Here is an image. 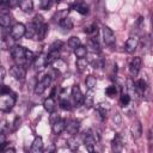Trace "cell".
Segmentation results:
<instances>
[{
    "mask_svg": "<svg viewBox=\"0 0 153 153\" xmlns=\"http://www.w3.org/2000/svg\"><path fill=\"white\" fill-rule=\"evenodd\" d=\"M59 51L57 50H49L48 55H47V65H51L54 63L56 60H59Z\"/></svg>",
    "mask_w": 153,
    "mask_h": 153,
    "instance_id": "cell-23",
    "label": "cell"
},
{
    "mask_svg": "<svg viewBox=\"0 0 153 153\" xmlns=\"http://www.w3.org/2000/svg\"><path fill=\"white\" fill-rule=\"evenodd\" d=\"M19 7L24 12H31L33 10V2L32 0H19Z\"/></svg>",
    "mask_w": 153,
    "mask_h": 153,
    "instance_id": "cell-19",
    "label": "cell"
},
{
    "mask_svg": "<svg viewBox=\"0 0 153 153\" xmlns=\"http://www.w3.org/2000/svg\"><path fill=\"white\" fill-rule=\"evenodd\" d=\"M105 93H106V96H109V97H114V96L117 93V88H116V86L111 85V86L106 87V90H105Z\"/></svg>",
    "mask_w": 153,
    "mask_h": 153,
    "instance_id": "cell-35",
    "label": "cell"
},
{
    "mask_svg": "<svg viewBox=\"0 0 153 153\" xmlns=\"http://www.w3.org/2000/svg\"><path fill=\"white\" fill-rule=\"evenodd\" d=\"M109 112H110V105H109V103L102 102V103H99V104L97 105V114L100 116L102 120L105 118Z\"/></svg>",
    "mask_w": 153,
    "mask_h": 153,
    "instance_id": "cell-12",
    "label": "cell"
},
{
    "mask_svg": "<svg viewBox=\"0 0 153 153\" xmlns=\"http://www.w3.org/2000/svg\"><path fill=\"white\" fill-rule=\"evenodd\" d=\"M10 74L18 81H23L26 75V71L22 65H14L10 69Z\"/></svg>",
    "mask_w": 153,
    "mask_h": 153,
    "instance_id": "cell-3",
    "label": "cell"
},
{
    "mask_svg": "<svg viewBox=\"0 0 153 153\" xmlns=\"http://www.w3.org/2000/svg\"><path fill=\"white\" fill-rule=\"evenodd\" d=\"M36 26H39V25H42L43 23H44V20H43V17L41 16V14H37V16H35V18H33V22H32Z\"/></svg>",
    "mask_w": 153,
    "mask_h": 153,
    "instance_id": "cell-39",
    "label": "cell"
},
{
    "mask_svg": "<svg viewBox=\"0 0 153 153\" xmlns=\"http://www.w3.org/2000/svg\"><path fill=\"white\" fill-rule=\"evenodd\" d=\"M16 94L14 93H6V94H1V98H0V109H1V111H4V112H7V111H10L12 108H13V105H14V103H16Z\"/></svg>",
    "mask_w": 153,
    "mask_h": 153,
    "instance_id": "cell-2",
    "label": "cell"
},
{
    "mask_svg": "<svg viewBox=\"0 0 153 153\" xmlns=\"http://www.w3.org/2000/svg\"><path fill=\"white\" fill-rule=\"evenodd\" d=\"M45 151H47L48 153H49V152H54V151H55V147H54V145H51V146H49V147H48V148H47Z\"/></svg>",
    "mask_w": 153,
    "mask_h": 153,
    "instance_id": "cell-47",
    "label": "cell"
},
{
    "mask_svg": "<svg viewBox=\"0 0 153 153\" xmlns=\"http://www.w3.org/2000/svg\"><path fill=\"white\" fill-rule=\"evenodd\" d=\"M82 103H84L85 108H87V109L92 108V105H93V96H92V92H88V93H86L84 96Z\"/></svg>",
    "mask_w": 153,
    "mask_h": 153,
    "instance_id": "cell-27",
    "label": "cell"
},
{
    "mask_svg": "<svg viewBox=\"0 0 153 153\" xmlns=\"http://www.w3.org/2000/svg\"><path fill=\"white\" fill-rule=\"evenodd\" d=\"M68 45H69V48H72V49L74 50V49H76L79 45H81V41H80L79 37L73 36V37L69 38V41H68Z\"/></svg>",
    "mask_w": 153,
    "mask_h": 153,
    "instance_id": "cell-29",
    "label": "cell"
},
{
    "mask_svg": "<svg viewBox=\"0 0 153 153\" xmlns=\"http://www.w3.org/2000/svg\"><path fill=\"white\" fill-rule=\"evenodd\" d=\"M51 5H53V1H51V0H42V2H41V7H42L43 10L50 8Z\"/></svg>",
    "mask_w": 153,
    "mask_h": 153,
    "instance_id": "cell-40",
    "label": "cell"
},
{
    "mask_svg": "<svg viewBox=\"0 0 153 153\" xmlns=\"http://www.w3.org/2000/svg\"><path fill=\"white\" fill-rule=\"evenodd\" d=\"M103 41L109 47H114L115 45V42H116L115 35H114L112 30L110 27H108V26H104L103 27Z\"/></svg>",
    "mask_w": 153,
    "mask_h": 153,
    "instance_id": "cell-5",
    "label": "cell"
},
{
    "mask_svg": "<svg viewBox=\"0 0 153 153\" xmlns=\"http://www.w3.org/2000/svg\"><path fill=\"white\" fill-rule=\"evenodd\" d=\"M72 98H73V100H74V103H75L76 105L81 104L82 100H84L82 92H81V90H80V87H79L78 85H74V86L72 87Z\"/></svg>",
    "mask_w": 153,
    "mask_h": 153,
    "instance_id": "cell-10",
    "label": "cell"
},
{
    "mask_svg": "<svg viewBox=\"0 0 153 153\" xmlns=\"http://www.w3.org/2000/svg\"><path fill=\"white\" fill-rule=\"evenodd\" d=\"M111 146H112V149L115 152H121L122 148H123V137L121 134H117L112 141H111Z\"/></svg>",
    "mask_w": 153,
    "mask_h": 153,
    "instance_id": "cell-15",
    "label": "cell"
},
{
    "mask_svg": "<svg viewBox=\"0 0 153 153\" xmlns=\"http://www.w3.org/2000/svg\"><path fill=\"white\" fill-rule=\"evenodd\" d=\"M43 106H44V109L48 111V112H54V110H55V99H54V97H48L47 99H44V102H43Z\"/></svg>",
    "mask_w": 153,
    "mask_h": 153,
    "instance_id": "cell-18",
    "label": "cell"
},
{
    "mask_svg": "<svg viewBox=\"0 0 153 153\" xmlns=\"http://www.w3.org/2000/svg\"><path fill=\"white\" fill-rule=\"evenodd\" d=\"M60 106L63 110H71V103L68 102V99H61L60 100Z\"/></svg>",
    "mask_w": 153,
    "mask_h": 153,
    "instance_id": "cell-38",
    "label": "cell"
},
{
    "mask_svg": "<svg viewBox=\"0 0 153 153\" xmlns=\"http://www.w3.org/2000/svg\"><path fill=\"white\" fill-rule=\"evenodd\" d=\"M84 143L87 147V149L90 152H92L93 151V146L96 145V136L91 131H87V134L84 136Z\"/></svg>",
    "mask_w": 153,
    "mask_h": 153,
    "instance_id": "cell-13",
    "label": "cell"
},
{
    "mask_svg": "<svg viewBox=\"0 0 153 153\" xmlns=\"http://www.w3.org/2000/svg\"><path fill=\"white\" fill-rule=\"evenodd\" d=\"M60 26H61V29H63L65 31H69L72 27H73V22L69 19V18H63V19H61L60 20Z\"/></svg>",
    "mask_w": 153,
    "mask_h": 153,
    "instance_id": "cell-24",
    "label": "cell"
},
{
    "mask_svg": "<svg viewBox=\"0 0 153 153\" xmlns=\"http://www.w3.org/2000/svg\"><path fill=\"white\" fill-rule=\"evenodd\" d=\"M62 45H63V43L61 42V41H55V42H53L51 44H50V49L49 50H60L61 48H62Z\"/></svg>",
    "mask_w": 153,
    "mask_h": 153,
    "instance_id": "cell-37",
    "label": "cell"
},
{
    "mask_svg": "<svg viewBox=\"0 0 153 153\" xmlns=\"http://www.w3.org/2000/svg\"><path fill=\"white\" fill-rule=\"evenodd\" d=\"M25 36L27 38H33V37H37V27L33 23H30L26 25V32H25Z\"/></svg>",
    "mask_w": 153,
    "mask_h": 153,
    "instance_id": "cell-20",
    "label": "cell"
},
{
    "mask_svg": "<svg viewBox=\"0 0 153 153\" xmlns=\"http://www.w3.org/2000/svg\"><path fill=\"white\" fill-rule=\"evenodd\" d=\"M67 145H68V147H69L72 151H76V149L79 148V142H78L76 137H74V135L67 140Z\"/></svg>",
    "mask_w": 153,
    "mask_h": 153,
    "instance_id": "cell-31",
    "label": "cell"
},
{
    "mask_svg": "<svg viewBox=\"0 0 153 153\" xmlns=\"http://www.w3.org/2000/svg\"><path fill=\"white\" fill-rule=\"evenodd\" d=\"M25 32H26V26L22 23H17L11 30V37H13L14 39H19L23 36H25Z\"/></svg>",
    "mask_w": 153,
    "mask_h": 153,
    "instance_id": "cell-6",
    "label": "cell"
},
{
    "mask_svg": "<svg viewBox=\"0 0 153 153\" xmlns=\"http://www.w3.org/2000/svg\"><path fill=\"white\" fill-rule=\"evenodd\" d=\"M6 93H11V88L6 85H2L1 90H0V94H6Z\"/></svg>",
    "mask_w": 153,
    "mask_h": 153,
    "instance_id": "cell-43",
    "label": "cell"
},
{
    "mask_svg": "<svg viewBox=\"0 0 153 153\" xmlns=\"http://www.w3.org/2000/svg\"><path fill=\"white\" fill-rule=\"evenodd\" d=\"M51 79H53V78H51L49 74H45V75L43 76V79L36 84V86H35V93H36V94H42V93L45 91V88L50 85Z\"/></svg>",
    "mask_w": 153,
    "mask_h": 153,
    "instance_id": "cell-4",
    "label": "cell"
},
{
    "mask_svg": "<svg viewBox=\"0 0 153 153\" xmlns=\"http://www.w3.org/2000/svg\"><path fill=\"white\" fill-rule=\"evenodd\" d=\"M140 68H141V59H140L139 56L133 57L131 61H130V63H129V72H130V75H131V76L137 75Z\"/></svg>",
    "mask_w": 153,
    "mask_h": 153,
    "instance_id": "cell-7",
    "label": "cell"
},
{
    "mask_svg": "<svg viewBox=\"0 0 153 153\" xmlns=\"http://www.w3.org/2000/svg\"><path fill=\"white\" fill-rule=\"evenodd\" d=\"M151 53H153V44L151 45Z\"/></svg>",
    "mask_w": 153,
    "mask_h": 153,
    "instance_id": "cell-48",
    "label": "cell"
},
{
    "mask_svg": "<svg viewBox=\"0 0 153 153\" xmlns=\"http://www.w3.org/2000/svg\"><path fill=\"white\" fill-rule=\"evenodd\" d=\"M88 66V61L85 59V57H79L76 60V68L80 71V72H84Z\"/></svg>",
    "mask_w": 153,
    "mask_h": 153,
    "instance_id": "cell-26",
    "label": "cell"
},
{
    "mask_svg": "<svg viewBox=\"0 0 153 153\" xmlns=\"http://www.w3.org/2000/svg\"><path fill=\"white\" fill-rule=\"evenodd\" d=\"M84 32L87 33V35H91V33H97V25L96 24H92V25H88L84 29Z\"/></svg>",
    "mask_w": 153,
    "mask_h": 153,
    "instance_id": "cell-34",
    "label": "cell"
},
{
    "mask_svg": "<svg viewBox=\"0 0 153 153\" xmlns=\"http://www.w3.org/2000/svg\"><path fill=\"white\" fill-rule=\"evenodd\" d=\"M0 71H1V81H4V79H5V68L1 67Z\"/></svg>",
    "mask_w": 153,
    "mask_h": 153,
    "instance_id": "cell-46",
    "label": "cell"
},
{
    "mask_svg": "<svg viewBox=\"0 0 153 153\" xmlns=\"http://www.w3.org/2000/svg\"><path fill=\"white\" fill-rule=\"evenodd\" d=\"M120 103H121V105L122 106H126V105H128L129 103H130V97H129V94H122L121 96V98H120Z\"/></svg>",
    "mask_w": 153,
    "mask_h": 153,
    "instance_id": "cell-36",
    "label": "cell"
},
{
    "mask_svg": "<svg viewBox=\"0 0 153 153\" xmlns=\"http://www.w3.org/2000/svg\"><path fill=\"white\" fill-rule=\"evenodd\" d=\"M73 7H74L75 11H78V12L81 13V14H87V13H88V6L85 5V4H82V2H81V4H80V2H79V4H75Z\"/></svg>",
    "mask_w": 153,
    "mask_h": 153,
    "instance_id": "cell-28",
    "label": "cell"
},
{
    "mask_svg": "<svg viewBox=\"0 0 153 153\" xmlns=\"http://www.w3.org/2000/svg\"><path fill=\"white\" fill-rule=\"evenodd\" d=\"M139 45V38L137 37H129L127 41H126V44H124V49L128 54H133L136 48Z\"/></svg>",
    "mask_w": 153,
    "mask_h": 153,
    "instance_id": "cell-8",
    "label": "cell"
},
{
    "mask_svg": "<svg viewBox=\"0 0 153 153\" xmlns=\"http://www.w3.org/2000/svg\"><path fill=\"white\" fill-rule=\"evenodd\" d=\"M79 127H80V124H79V122H78L76 120H71V121L66 124V130H67L68 134L75 135V134L79 131Z\"/></svg>",
    "mask_w": 153,
    "mask_h": 153,
    "instance_id": "cell-14",
    "label": "cell"
},
{
    "mask_svg": "<svg viewBox=\"0 0 153 153\" xmlns=\"http://www.w3.org/2000/svg\"><path fill=\"white\" fill-rule=\"evenodd\" d=\"M57 120H59V116H57L56 114H53V112H51V117H50V123L53 124V123H54L55 121H57Z\"/></svg>",
    "mask_w": 153,
    "mask_h": 153,
    "instance_id": "cell-44",
    "label": "cell"
},
{
    "mask_svg": "<svg viewBox=\"0 0 153 153\" xmlns=\"http://www.w3.org/2000/svg\"><path fill=\"white\" fill-rule=\"evenodd\" d=\"M25 56H26V61H27V63H31V61L33 60V53H32L31 50H27V49H26Z\"/></svg>",
    "mask_w": 153,
    "mask_h": 153,
    "instance_id": "cell-41",
    "label": "cell"
},
{
    "mask_svg": "<svg viewBox=\"0 0 153 153\" xmlns=\"http://www.w3.org/2000/svg\"><path fill=\"white\" fill-rule=\"evenodd\" d=\"M11 16H10V13H5V12H2L1 14H0V25L2 26V27H7V26H10V24H11Z\"/></svg>",
    "mask_w": 153,
    "mask_h": 153,
    "instance_id": "cell-22",
    "label": "cell"
},
{
    "mask_svg": "<svg viewBox=\"0 0 153 153\" xmlns=\"http://www.w3.org/2000/svg\"><path fill=\"white\" fill-rule=\"evenodd\" d=\"M51 129H53V133H54V134H56V135L61 134L63 130H66V121L59 118L57 121H55V122L51 124Z\"/></svg>",
    "mask_w": 153,
    "mask_h": 153,
    "instance_id": "cell-11",
    "label": "cell"
},
{
    "mask_svg": "<svg viewBox=\"0 0 153 153\" xmlns=\"http://www.w3.org/2000/svg\"><path fill=\"white\" fill-rule=\"evenodd\" d=\"M85 84H86V86H87L88 90H92L96 86V84H97V79L93 75H88L86 78V80H85Z\"/></svg>",
    "mask_w": 153,
    "mask_h": 153,
    "instance_id": "cell-32",
    "label": "cell"
},
{
    "mask_svg": "<svg viewBox=\"0 0 153 153\" xmlns=\"http://www.w3.org/2000/svg\"><path fill=\"white\" fill-rule=\"evenodd\" d=\"M130 133H131V136H133L134 139H139V137L141 136V134H142V127H141V123H140L139 121H136V122L131 126Z\"/></svg>",
    "mask_w": 153,
    "mask_h": 153,
    "instance_id": "cell-17",
    "label": "cell"
},
{
    "mask_svg": "<svg viewBox=\"0 0 153 153\" xmlns=\"http://www.w3.org/2000/svg\"><path fill=\"white\" fill-rule=\"evenodd\" d=\"M112 121H114V123H115L116 126H120V124H121V115H120L118 112H116V114L112 116Z\"/></svg>",
    "mask_w": 153,
    "mask_h": 153,
    "instance_id": "cell-42",
    "label": "cell"
},
{
    "mask_svg": "<svg viewBox=\"0 0 153 153\" xmlns=\"http://www.w3.org/2000/svg\"><path fill=\"white\" fill-rule=\"evenodd\" d=\"M145 88H146V82H145V80L140 79V80H137V81L135 82V90H137L140 93L143 92Z\"/></svg>",
    "mask_w": 153,
    "mask_h": 153,
    "instance_id": "cell-33",
    "label": "cell"
},
{
    "mask_svg": "<svg viewBox=\"0 0 153 153\" xmlns=\"http://www.w3.org/2000/svg\"><path fill=\"white\" fill-rule=\"evenodd\" d=\"M31 153H41L43 151V140L41 136H37L33 142H32V146H31Z\"/></svg>",
    "mask_w": 153,
    "mask_h": 153,
    "instance_id": "cell-16",
    "label": "cell"
},
{
    "mask_svg": "<svg viewBox=\"0 0 153 153\" xmlns=\"http://www.w3.org/2000/svg\"><path fill=\"white\" fill-rule=\"evenodd\" d=\"M33 66H35L36 71H42V69H44V67L47 66V55L39 54L38 56H36L35 60H33Z\"/></svg>",
    "mask_w": 153,
    "mask_h": 153,
    "instance_id": "cell-9",
    "label": "cell"
},
{
    "mask_svg": "<svg viewBox=\"0 0 153 153\" xmlns=\"http://www.w3.org/2000/svg\"><path fill=\"white\" fill-rule=\"evenodd\" d=\"M36 27H37V39H44V37L48 32V25L45 23H43L42 25L36 26Z\"/></svg>",
    "mask_w": 153,
    "mask_h": 153,
    "instance_id": "cell-21",
    "label": "cell"
},
{
    "mask_svg": "<svg viewBox=\"0 0 153 153\" xmlns=\"http://www.w3.org/2000/svg\"><path fill=\"white\" fill-rule=\"evenodd\" d=\"M25 53H26V49L24 47H22V45H13L11 48V55H12L13 60L18 65H22V66L25 65V63H27Z\"/></svg>",
    "mask_w": 153,
    "mask_h": 153,
    "instance_id": "cell-1",
    "label": "cell"
},
{
    "mask_svg": "<svg viewBox=\"0 0 153 153\" xmlns=\"http://www.w3.org/2000/svg\"><path fill=\"white\" fill-rule=\"evenodd\" d=\"M87 48H90L93 53H94V51H99V50H100V47H99V43H98L97 38H91V39H88V42H87Z\"/></svg>",
    "mask_w": 153,
    "mask_h": 153,
    "instance_id": "cell-25",
    "label": "cell"
},
{
    "mask_svg": "<svg viewBox=\"0 0 153 153\" xmlns=\"http://www.w3.org/2000/svg\"><path fill=\"white\" fill-rule=\"evenodd\" d=\"M74 54H75V56H76L78 59H79V57H85L86 54H87V48L81 44V45H79L76 49H74Z\"/></svg>",
    "mask_w": 153,
    "mask_h": 153,
    "instance_id": "cell-30",
    "label": "cell"
},
{
    "mask_svg": "<svg viewBox=\"0 0 153 153\" xmlns=\"http://www.w3.org/2000/svg\"><path fill=\"white\" fill-rule=\"evenodd\" d=\"M2 151H4V153H10V152H11V153H14V152H16V149H14V148H12V147H7V148H4Z\"/></svg>",
    "mask_w": 153,
    "mask_h": 153,
    "instance_id": "cell-45",
    "label": "cell"
},
{
    "mask_svg": "<svg viewBox=\"0 0 153 153\" xmlns=\"http://www.w3.org/2000/svg\"><path fill=\"white\" fill-rule=\"evenodd\" d=\"M55 1H56V2H61L62 0H55Z\"/></svg>",
    "mask_w": 153,
    "mask_h": 153,
    "instance_id": "cell-49",
    "label": "cell"
}]
</instances>
